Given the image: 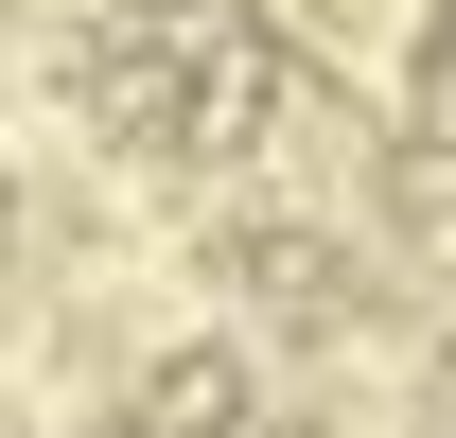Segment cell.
Here are the masks:
<instances>
[{
	"mask_svg": "<svg viewBox=\"0 0 456 438\" xmlns=\"http://www.w3.org/2000/svg\"><path fill=\"white\" fill-rule=\"evenodd\" d=\"M281 18H298L334 70H403V53H421V0H281Z\"/></svg>",
	"mask_w": 456,
	"mask_h": 438,
	"instance_id": "cell-1",
	"label": "cell"
}]
</instances>
